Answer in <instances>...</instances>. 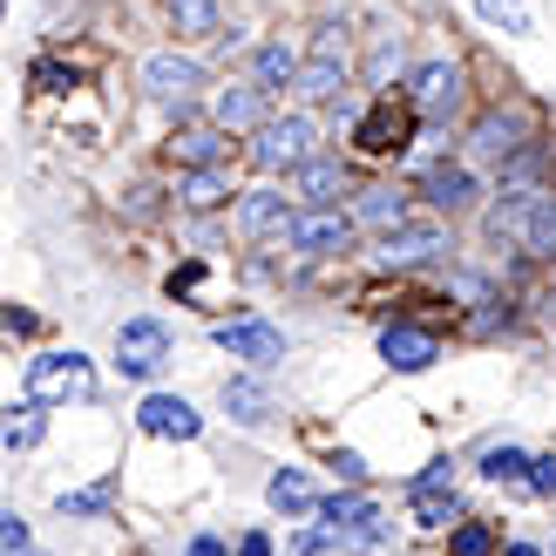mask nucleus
<instances>
[{
    "label": "nucleus",
    "mask_w": 556,
    "mask_h": 556,
    "mask_svg": "<svg viewBox=\"0 0 556 556\" xmlns=\"http://www.w3.org/2000/svg\"><path fill=\"white\" fill-rule=\"evenodd\" d=\"M48 434V414L27 401V407H14V414H0V441H8V448H35V441Z\"/></svg>",
    "instance_id": "24"
},
{
    "label": "nucleus",
    "mask_w": 556,
    "mask_h": 556,
    "mask_svg": "<svg viewBox=\"0 0 556 556\" xmlns=\"http://www.w3.org/2000/svg\"><path fill=\"white\" fill-rule=\"evenodd\" d=\"M353 143L367 150V156H401V150L414 143V109H407V102H394V96H380L367 116H359Z\"/></svg>",
    "instance_id": "5"
},
{
    "label": "nucleus",
    "mask_w": 556,
    "mask_h": 556,
    "mask_svg": "<svg viewBox=\"0 0 556 556\" xmlns=\"http://www.w3.org/2000/svg\"><path fill=\"white\" fill-rule=\"evenodd\" d=\"M252 68H258V89L271 96V89H286V81L299 75V54H292L286 41H265V48H258V62H252Z\"/></svg>",
    "instance_id": "23"
},
{
    "label": "nucleus",
    "mask_w": 556,
    "mask_h": 556,
    "mask_svg": "<svg viewBox=\"0 0 556 556\" xmlns=\"http://www.w3.org/2000/svg\"><path fill=\"white\" fill-rule=\"evenodd\" d=\"M170 156L190 163V170H211V163L225 156V136L217 129H184V136H170Z\"/></svg>",
    "instance_id": "21"
},
{
    "label": "nucleus",
    "mask_w": 556,
    "mask_h": 556,
    "mask_svg": "<svg viewBox=\"0 0 556 556\" xmlns=\"http://www.w3.org/2000/svg\"><path fill=\"white\" fill-rule=\"evenodd\" d=\"M421 190H428L434 211H468V204H476V177H468L462 163H434V170L421 177Z\"/></svg>",
    "instance_id": "16"
},
{
    "label": "nucleus",
    "mask_w": 556,
    "mask_h": 556,
    "mask_svg": "<svg viewBox=\"0 0 556 556\" xmlns=\"http://www.w3.org/2000/svg\"><path fill=\"white\" fill-rule=\"evenodd\" d=\"M313 116H265L252 129V163L258 170H299L305 156H313Z\"/></svg>",
    "instance_id": "4"
},
{
    "label": "nucleus",
    "mask_w": 556,
    "mask_h": 556,
    "mask_svg": "<svg viewBox=\"0 0 556 556\" xmlns=\"http://www.w3.org/2000/svg\"><path fill=\"white\" fill-rule=\"evenodd\" d=\"M177 198H184L190 211H217V204L231 198V184L217 177V170H190V177H184V190H177Z\"/></svg>",
    "instance_id": "25"
},
{
    "label": "nucleus",
    "mask_w": 556,
    "mask_h": 556,
    "mask_svg": "<svg viewBox=\"0 0 556 556\" xmlns=\"http://www.w3.org/2000/svg\"><path fill=\"white\" fill-rule=\"evenodd\" d=\"M448 252V231L441 225H394V231H380V265L387 271H407V265H428Z\"/></svg>",
    "instance_id": "9"
},
{
    "label": "nucleus",
    "mask_w": 556,
    "mask_h": 556,
    "mask_svg": "<svg viewBox=\"0 0 556 556\" xmlns=\"http://www.w3.org/2000/svg\"><path fill=\"white\" fill-rule=\"evenodd\" d=\"M163 359H170V332H163V319H129V326H116V367L123 374H156Z\"/></svg>",
    "instance_id": "8"
},
{
    "label": "nucleus",
    "mask_w": 556,
    "mask_h": 556,
    "mask_svg": "<svg viewBox=\"0 0 556 556\" xmlns=\"http://www.w3.org/2000/svg\"><path fill=\"white\" fill-rule=\"evenodd\" d=\"M184 556H225V543H217V536H198V543H190Z\"/></svg>",
    "instance_id": "38"
},
{
    "label": "nucleus",
    "mask_w": 556,
    "mask_h": 556,
    "mask_svg": "<svg viewBox=\"0 0 556 556\" xmlns=\"http://www.w3.org/2000/svg\"><path fill=\"white\" fill-rule=\"evenodd\" d=\"M522 489H536V495H556V455H536L530 468H522Z\"/></svg>",
    "instance_id": "33"
},
{
    "label": "nucleus",
    "mask_w": 556,
    "mask_h": 556,
    "mask_svg": "<svg viewBox=\"0 0 556 556\" xmlns=\"http://www.w3.org/2000/svg\"><path fill=\"white\" fill-rule=\"evenodd\" d=\"M326 522H332V536H367V543H380V530H374V503L367 495H326V503H313Z\"/></svg>",
    "instance_id": "17"
},
{
    "label": "nucleus",
    "mask_w": 556,
    "mask_h": 556,
    "mask_svg": "<svg viewBox=\"0 0 556 556\" xmlns=\"http://www.w3.org/2000/svg\"><path fill=\"white\" fill-rule=\"evenodd\" d=\"M143 89L156 96V102H190V96H198L204 89V68L198 62H190V54H150V62H143Z\"/></svg>",
    "instance_id": "12"
},
{
    "label": "nucleus",
    "mask_w": 556,
    "mask_h": 556,
    "mask_svg": "<svg viewBox=\"0 0 556 556\" xmlns=\"http://www.w3.org/2000/svg\"><path fill=\"white\" fill-rule=\"evenodd\" d=\"M380 359L394 374H421V367L441 359V346H434V332H421V326H387L380 332Z\"/></svg>",
    "instance_id": "14"
},
{
    "label": "nucleus",
    "mask_w": 556,
    "mask_h": 556,
    "mask_svg": "<svg viewBox=\"0 0 556 556\" xmlns=\"http://www.w3.org/2000/svg\"><path fill=\"white\" fill-rule=\"evenodd\" d=\"M522 143H530V109H495V116L476 123V156L489 163H509Z\"/></svg>",
    "instance_id": "13"
},
{
    "label": "nucleus",
    "mask_w": 556,
    "mask_h": 556,
    "mask_svg": "<svg viewBox=\"0 0 556 556\" xmlns=\"http://www.w3.org/2000/svg\"><path fill=\"white\" fill-rule=\"evenodd\" d=\"M292 190L319 211L326 198H340V190H346V163H332V156H305L299 170H292Z\"/></svg>",
    "instance_id": "15"
},
{
    "label": "nucleus",
    "mask_w": 556,
    "mask_h": 556,
    "mask_svg": "<svg viewBox=\"0 0 556 556\" xmlns=\"http://www.w3.org/2000/svg\"><path fill=\"white\" fill-rule=\"evenodd\" d=\"M448 482H455V468H448V462H434V468H428V476H421V482H414V495H441V489H448Z\"/></svg>",
    "instance_id": "36"
},
{
    "label": "nucleus",
    "mask_w": 556,
    "mask_h": 556,
    "mask_svg": "<svg viewBox=\"0 0 556 556\" xmlns=\"http://www.w3.org/2000/svg\"><path fill=\"white\" fill-rule=\"evenodd\" d=\"M0 549H27V522L14 509H0Z\"/></svg>",
    "instance_id": "34"
},
{
    "label": "nucleus",
    "mask_w": 556,
    "mask_h": 556,
    "mask_svg": "<svg viewBox=\"0 0 556 556\" xmlns=\"http://www.w3.org/2000/svg\"><path fill=\"white\" fill-rule=\"evenodd\" d=\"M414 516H421V530H448V522H462V503L455 495H421Z\"/></svg>",
    "instance_id": "29"
},
{
    "label": "nucleus",
    "mask_w": 556,
    "mask_h": 556,
    "mask_svg": "<svg viewBox=\"0 0 556 556\" xmlns=\"http://www.w3.org/2000/svg\"><path fill=\"white\" fill-rule=\"evenodd\" d=\"M109 495H116V482L75 489V495H62V516H102V509H109Z\"/></svg>",
    "instance_id": "30"
},
{
    "label": "nucleus",
    "mask_w": 556,
    "mask_h": 556,
    "mask_svg": "<svg viewBox=\"0 0 556 556\" xmlns=\"http://www.w3.org/2000/svg\"><path fill=\"white\" fill-rule=\"evenodd\" d=\"M503 556H543V549H536V543H516V549H503Z\"/></svg>",
    "instance_id": "39"
},
{
    "label": "nucleus",
    "mask_w": 556,
    "mask_h": 556,
    "mask_svg": "<svg viewBox=\"0 0 556 556\" xmlns=\"http://www.w3.org/2000/svg\"><path fill=\"white\" fill-rule=\"evenodd\" d=\"M448 549L455 556H495V530H489V522H462Z\"/></svg>",
    "instance_id": "32"
},
{
    "label": "nucleus",
    "mask_w": 556,
    "mask_h": 556,
    "mask_svg": "<svg viewBox=\"0 0 556 556\" xmlns=\"http://www.w3.org/2000/svg\"><path fill=\"white\" fill-rule=\"evenodd\" d=\"M238 217H244V231H252V238H278V231L292 225V204L278 198V190H252V198L238 204Z\"/></svg>",
    "instance_id": "18"
},
{
    "label": "nucleus",
    "mask_w": 556,
    "mask_h": 556,
    "mask_svg": "<svg viewBox=\"0 0 556 556\" xmlns=\"http://www.w3.org/2000/svg\"><path fill=\"white\" fill-rule=\"evenodd\" d=\"M489 238H509L536 258H556V198H509L489 211Z\"/></svg>",
    "instance_id": "1"
},
{
    "label": "nucleus",
    "mask_w": 556,
    "mask_h": 556,
    "mask_svg": "<svg viewBox=\"0 0 556 556\" xmlns=\"http://www.w3.org/2000/svg\"><path fill=\"white\" fill-rule=\"evenodd\" d=\"M238 556H271V536H265V530H252V536L238 543Z\"/></svg>",
    "instance_id": "37"
},
{
    "label": "nucleus",
    "mask_w": 556,
    "mask_h": 556,
    "mask_svg": "<svg viewBox=\"0 0 556 556\" xmlns=\"http://www.w3.org/2000/svg\"><path fill=\"white\" fill-rule=\"evenodd\" d=\"M286 238H292V252H305V258H332V252H346L353 244V217L346 211H292V225H286Z\"/></svg>",
    "instance_id": "6"
},
{
    "label": "nucleus",
    "mask_w": 556,
    "mask_h": 556,
    "mask_svg": "<svg viewBox=\"0 0 556 556\" xmlns=\"http://www.w3.org/2000/svg\"><path fill=\"white\" fill-rule=\"evenodd\" d=\"M89 387H96V367H89V353H41V359H27V401L35 407H54V401H89Z\"/></svg>",
    "instance_id": "2"
},
{
    "label": "nucleus",
    "mask_w": 556,
    "mask_h": 556,
    "mask_svg": "<svg viewBox=\"0 0 556 556\" xmlns=\"http://www.w3.org/2000/svg\"><path fill=\"white\" fill-rule=\"evenodd\" d=\"M184 35H217V0H170Z\"/></svg>",
    "instance_id": "27"
},
{
    "label": "nucleus",
    "mask_w": 556,
    "mask_h": 556,
    "mask_svg": "<svg viewBox=\"0 0 556 556\" xmlns=\"http://www.w3.org/2000/svg\"><path fill=\"white\" fill-rule=\"evenodd\" d=\"M414 123H448L462 109V68L455 62H428L421 75H414Z\"/></svg>",
    "instance_id": "7"
},
{
    "label": "nucleus",
    "mask_w": 556,
    "mask_h": 556,
    "mask_svg": "<svg viewBox=\"0 0 556 556\" xmlns=\"http://www.w3.org/2000/svg\"><path fill=\"white\" fill-rule=\"evenodd\" d=\"M522 468H530V455H522V448H509V441L482 455V476H489V482H522Z\"/></svg>",
    "instance_id": "28"
},
{
    "label": "nucleus",
    "mask_w": 556,
    "mask_h": 556,
    "mask_svg": "<svg viewBox=\"0 0 556 556\" xmlns=\"http://www.w3.org/2000/svg\"><path fill=\"white\" fill-rule=\"evenodd\" d=\"M332 476H340V482H359V476H367V462H359L353 448H332Z\"/></svg>",
    "instance_id": "35"
},
{
    "label": "nucleus",
    "mask_w": 556,
    "mask_h": 556,
    "mask_svg": "<svg viewBox=\"0 0 556 556\" xmlns=\"http://www.w3.org/2000/svg\"><path fill=\"white\" fill-rule=\"evenodd\" d=\"M476 14H489L495 27H509V35H530V14H522V0H476Z\"/></svg>",
    "instance_id": "31"
},
{
    "label": "nucleus",
    "mask_w": 556,
    "mask_h": 556,
    "mask_svg": "<svg viewBox=\"0 0 556 556\" xmlns=\"http://www.w3.org/2000/svg\"><path fill=\"white\" fill-rule=\"evenodd\" d=\"M271 509H286V516H305V509H313V482H305V476H292V468H286V476H271Z\"/></svg>",
    "instance_id": "26"
},
{
    "label": "nucleus",
    "mask_w": 556,
    "mask_h": 556,
    "mask_svg": "<svg viewBox=\"0 0 556 556\" xmlns=\"http://www.w3.org/2000/svg\"><path fill=\"white\" fill-rule=\"evenodd\" d=\"M346 68H353V62H346V27H340V21H326L319 35H313V54L299 62L292 81H299V96H305V102H332V96L346 89Z\"/></svg>",
    "instance_id": "3"
},
{
    "label": "nucleus",
    "mask_w": 556,
    "mask_h": 556,
    "mask_svg": "<svg viewBox=\"0 0 556 556\" xmlns=\"http://www.w3.org/2000/svg\"><path fill=\"white\" fill-rule=\"evenodd\" d=\"M136 428L156 434V441H198L204 434V414L190 407L184 394H150L143 407H136Z\"/></svg>",
    "instance_id": "10"
},
{
    "label": "nucleus",
    "mask_w": 556,
    "mask_h": 556,
    "mask_svg": "<svg viewBox=\"0 0 556 556\" xmlns=\"http://www.w3.org/2000/svg\"><path fill=\"white\" fill-rule=\"evenodd\" d=\"M225 414L231 421H271V394L258 380H225Z\"/></svg>",
    "instance_id": "22"
},
{
    "label": "nucleus",
    "mask_w": 556,
    "mask_h": 556,
    "mask_svg": "<svg viewBox=\"0 0 556 556\" xmlns=\"http://www.w3.org/2000/svg\"><path fill=\"white\" fill-rule=\"evenodd\" d=\"M8 556H41V549H35V543H27V549H8Z\"/></svg>",
    "instance_id": "40"
},
{
    "label": "nucleus",
    "mask_w": 556,
    "mask_h": 556,
    "mask_svg": "<svg viewBox=\"0 0 556 556\" xmlns=\"http://www.w3.org/2000/svg\"><path fill=\"white\" fill-rule=\"evenodd\" d=\"M217 346L252 359V367H278V359H286V332L265 326V319H225L217 326Z\"/></svg>",
    "instance_id": "11"
},
{
    "label": "nucleus",
    "mask_w": 556,
    "mask_h": 556,
    "mask_svg": "<svg viewBox=\"0 0 556 556\" xmlns=\"http://www.w3.org/2000/svg\"><path fill=\"white\" fill-rule=\"evenodd\" d=\"M265 123V89H225L217 96V129H258Z\"/></svg>",
    "instance_id": "19"
},
{
    "label": "nucleus",
    "mask_w": 556,
    "mask_h": 556,
    "mask_svg": "<svg viewBox=\"0 0 556 556\" xmlns=\"http://www.w3.org/2000/svg\"><path fill=\"white\" fill-rule=\"evenodd\" d=\"M353 217H359V225H374V231H394V225H407V198H401V190H387V184H374Z\"/></svg>",
    "instance_id": "20"
}]
</instances>
